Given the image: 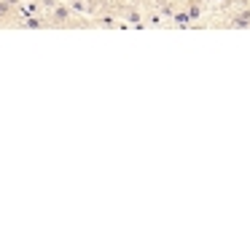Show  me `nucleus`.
<instances>
[]
</instances>
